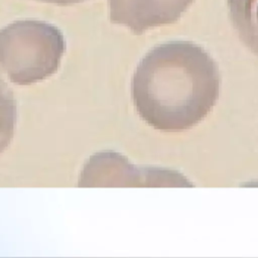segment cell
I'll list each match as a JSON object with an SVG mask.
<instances>
[{
  "mask_svg": "<svg viewBox=\"0 0 258 258\" xmlns=\"http://www.w3.org/2000/svg\"><path fill=\"white\" fill-rule=\"evenodd\" d=\"M187 181L172 170L137 166L121 153L104 150L92 155L84 164L78 185L81 187L176 186Z\"/></svg>",
  "mask_w": 258,
  "mask_h": 258,
  "instance_id": "3",
  "label": "cell"
},
{
  "mask_svg": "<svg viewBox=\"0 0 258 258\" xmlns=\"http://www.w3.org/2000/svg\"><path fill=\"white\" fill-rule=\"evenodd\" d=\"M227 5L240 40L258 55V0H227Z\"/></svg>",
  "mask_w": 258,
  "mask_h": 258,
  "instance_id": "5",
  "label": "cell"
},
{
  "mask_svg": "<svg viewBox=\"0 0 258 258\" xmlns=\"http://www.w3.org/2000/svg\"><path fill=\"white\" fill-rule=\"evenodd\" d=\"M43 2H48V3H54L58 5H70V4H75L79 2H83L85 0H39Z\"/></svg>",
  "mask_w": 258,
  "mask_h": 258,
  "instance_id": "7",
  "label": "cell"
},
{
  "mask_svg": "<svg viewBox=\"0 0 258 258\" xmlns=\"http://www.w3.org/2000/svg\"><path fill=\"white\" fill-rule=\"evenodd\" d=\"M64 49L60 30L44 21L18 20L0 30V69L17 85H31L52 76Z\"/></svg>",
  "mask_w": 258,
  "mask_h": 258,
  "instance_id": "2",
  "label": "cell"
},
{
  "mask_svg": "<svg viewBox=\"0 0 258 258\" xmlns=\"http://www.w3.org/2000/svg\"><path fill=\"white\" fill-rule=\"evenodd\" d=\"M17 119L16 102L7 85L0 80V153L11 143Z\"/></svg>",
  "mask_w": 258,
  "mask_h": 258,
  "instance_id": "6",
  "label": "cell"
},
{
  "mask_svg": "<svg viewBox=\"0 0 258 258\" xmlns=\"http://www.w3.org/2000/svg\"><path fill=\"white\" fill-rule=\"evenodd\" d=\"M195 0H109L110 20L134 34L177 21Z\"/></svg>",
  "mask_w": 258,
  "mask_h": 258,
  "instance_id": "4",
  "label": "cell"
},
{
  "mask_svg": "<svg viewBox=\"0 0 258 258\" xmlns=\"http://www.w3.org/2000/svg\"><path fill=\"white\" fill-rule=\"evenodd\" d=\"M217 62L191 41H170L149 50L137 66L131 95L139 116L162 132L190 129L212 111L220 93Z\"/></svg>",
  "mask_w": 258,
  "mask_h": 258,
  "instance_id": "1",
  "label": "cell"
}]
</instances>
